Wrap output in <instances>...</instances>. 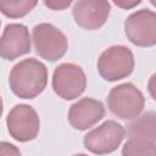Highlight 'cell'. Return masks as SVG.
Returning <instances> with one entry per match:
<instances>
[{
    "label": "cell",
    "mask_w": 156,
    "mask_h": 156,
    "mask_svg": "<svg viewBox=\"0 0 156 156\" xmlns=\"http://www.w3.org/2000/svg\"><path fill=\"white\" fill-rule=\"evenodd\" d=\"M46 84L48 68L41 61L34 57L17 62L9 74L10 89L20 99L37 98L44 91Z\"/></svg>",
    "instance_id": "obj_1"
},
{
    "label": "cell",
    "mask_w": 156,
    "mask_h": 156,
    "mask_svg": "<svg viewBox=\"0 0 156 156\" xmlns=\"http://www.w3.org/2000/svg\"><path fill=\"white\" fill-rule=\"evenodd\" d=\"M108 110L119 119H134L144 110L145 98L133 83H122L113 87L107 95Z\"/></svg>",
    "instance_id": "obj_2"
},
{
    "label": "cell",
    "mask_w": 156,
    "mask_h": 156,
    "mask_svg": "<svg viewBox=\"0 0 156 156\" xmlns=\"http://www.w3.org/2000/svg\"><path fill=\"white\" fill-rule=\"evenodd\" d=\"M134 55L124 45H113L104 50L98 58V72L107 82L127 78L134 69Z\"/></svg>",
    "instance_id": "obj_3"
},
{
    "label": "cell",
    "mask_w": 156,
    "mask_h": 156,
    "mask_svg": "<svg viewBox=\"0 0 156 156\" xmlns=\"http://www.w3.org/2000/svg\"><path fill=\"white\" fill-rule=\"evenodd\" d=\"M32 40L37 55L55 62L62 58L68 49L66 35L51 23H39L32 29Z\"/></svg>",
    "instance_id": "obj_4"
},
{
    "label": "cell",
    "mask_w": 156,
    "mask_h": 156,
    "mask_svg": "<svg viewBox=\"0 0 156 156\" xmlns=\"http://www.w3.org/2000/svg\"><path fill=\"white\" fill-rule=\"evenodd\" d=\"M126 136V129L113 119H107L88 132L83 138L84 147L95 155H107L116 151Z\"/></svg>",
    "instance_id": "obj_5"
},
{
    "label": "cell",
    "mask_w": 156,
    "mask_h": 156,
    "mask_svg": "<svg viewBox=\"0 0 156 156\" xmlns=\"http://www.w3.org/2000/svg\"><path fill=\"white\" fill-rule=\"evenodd\" d=\"M51 85L58 98L73 100L84 93L87 88V76L80 66L65 62L54 69Z\"/></svg>",
    "instance_id": "obj_6"
},
{
    "label": "cell",
    "mask_w": 156,
    "mask_h": 156,
    "mask_svg": "<svg viewBox=\"0 0 156 156\" xmlns=\"http://www.w3.org/2000/svg\"><path fill=\"white\" fill-rule=\"evenodd\" d=\"M6 126L9 134L20 143L34 140L40 129V121L37 111L27 104L13 106L7 117Z\"/></svg>",
    "instance_id": "obj_7"
},
{
    "label": "cell",
    "mask_w": 156,
    "mask_h": 156,
    "mask_svg": "<svg viewBox=\"0 0 156 156\" xmlns=\"http://www.w3.org/2000/svg\"><path fill=\"white\" fill-rule=\"evenodd\" d=\"M124 33L128 40L140 48L156 44V13L150 9L136 10L124 21Z\"/></svg>",
    "instance_id": "obj_8"
},
{
    "label": "cell",
    "mask_w": 156,
    "mask_h": 156,
    "mask_svg": "<svg viewBox=\"0 0 156 156\" xmlns=\"http://www.w3.org/2000/svg\"><path fill=\"white\" fill-rule=\"evenodd\" d=\"M111 4L106 0H78L73 4L74 22L88 30L101 28L110 16Z\"/></svg>",
    "instance_id": "obj_9"
},
{
    "label": "cell",
    "mask_w": 156,
    "mask_h": 156,
    "mask_svg": "<svg viewBox=\"0 0 156 156\" xmlns=\"http://www.w3.org/2000/svg\"><path fill=\"white\" fill-rule=\"evenodd\" d=\"M30 51V37L27 26L9 23L0 37V57L13 61Z\"/></svg>",
    "instance_id": "obj_10"
},
{
    "label": "cell",
    "mask_w": 156,
    "mask_h": 156,
    "mask_svg": "<svg viewBox=\"0 0 156 156\" xmlns=\"http://www.w3.org/2000/svg\"><path fill=\"white\" fill-rule=\"evenodd\" d=\"M105 116V107L100 100L83 98L74 102L67 115L68 123L77 130H87L95 126Z\"/></svg>",
    "instance_id": "obj_11"
},
{
    "label": "cell",
    "mask_w": 156,
    "mask_h": 156,
    "mask_svg": "<svg viewBox=\"0 0 156 156\" xmlns=\"http://www.w3.org/2000/svg\"><path fill=\"white\" fill-rule=\"evenodd\" d=\"M127 135L129 139H143L156 141V115L154 111H147L134 118L127 126Z\"/></svg>",
    "instance_id": "obj_12"
},
{
    "label": "cell",
    "mask_w": 156,
    "mask_h": 156,
    "mask_svg": "<svg viewBox=\"0 0 156 156\" xmlns=\"http://www.w3.org/2000/svg\"><path fill=\"white\" fill-rule=\"evenodd\" d=\"M35 0H0V12L10 18H21L35 6Z\"/></svg>",
    "instance_id": "obj_13"
},
{
    "label": "cell",
    "mask_w": 156,
    "mask_h": 156,
    "mask_svg": "<svg viewBox=\"0 0 156 156\" xmlns=\"http://www.w3.org/2000/svg\"><path fill=\"white\" fill-rule=\"evenodd\" d=\"M122 156H156V141L128 139L122 147Z\"/></svg>",
    "instance_id": "obj_14"
},
{
    "label": "cell",
    "mask_w": 156,
    "mask_h": 156,
    "mask_svg": "<svg viewBox=\"0 0 156 156\" xmlns=\"http://www.w3.org/2000/svg\"><path fill=\"white\" fill-rule=\"evenodd\" d=\"M0 156H22V155L16 145L9 141H0Z\"/></svg>",
    "instance_id": "obj_15"
},
{
    "label": "cell",
    "mask_w": 156,
    "mask_h": 156,
    "mask_svg": "<svg viewBox=\"0 0 156 156\" xmlns=\"http://www.w3.org/2000/svg\"><path fill=\"white\" fill-rule=\"evenodd\" d=\"M71 4H72L71 0H63V1H61V0L60 1H57V0H49V1L45 0L44 1V5L46 7L54 10V11H62V10L67 9Z\"/></svg>",
    "instance_id": "obj_16"
},
{
    "label": "cell",
    "mask_w": 156,
    "mask_h": 156,
    "mask_svg": "<svg viewBox=\"0 0 156 156\" xmlns=\"http://www.w3.org/2000/svg\"><path fill=\"white\" fill-rule=\"evenodd\" d=\"M141 1L140 0H132V1H128V0H115L113 4L124 9V10H129V9H133L135 7L136 5H139Z\"/></svg>",
    "instance_id": "obj_17"
},
{
    "label": "cell",
    "mask_w": 156,
    "mask_h": 156,
    "mask_svg": "<svg viewBox=\"0 0 156 156\" xmlns=\"http://www.w3.org/2000/svg\"><path fill=\"white\" fill-rule=\"evenodd\" d=\"M2 112H4V105H2V98L0 95V118L2 116Z\"/></svg>",
    "instance_id": "obj_18"
},
{
    "label": "cell",
    "mask_w": 156,
    "mask_h": 156,
    "mask_svg": "<svg viewBox=\"0 0 156 156\" xmlns=\"http://www.w3.org/2000/svg\"><path fill=\"white\" fill-rule=\"evenodd\" d=\"M73 156H88V155H85V154H77V155H73Z\"/></svg>",
    "instance_id": "obj_19"
},
{
    "label": "cell",
    "mask_w": 156,
    "mask_h": 156,
    "mask_svg": "<svg viewBox=\"0 0 156 156\" xmlns=\"http://www.w3.org/2000/svg\"><path fill=\"white\" fill-rule=\"evenodd\" d=\"M0 26H1V21H0Z\"/></svg>",
    "instance_id": "obj_20"
}]
</instances>
